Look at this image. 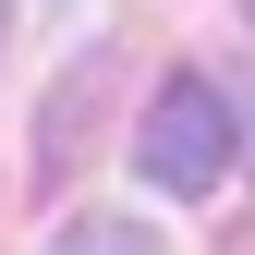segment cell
<instances>
[{
    "mask_svg": "<svg viewBox=\"0 0 255 255\" xmlns=\"http://www.w3.org/2000/svg\"><path fill=\"white\" fill-rule=\"evenodd\" d=\"M231 122H243V110L219 98L207 73H170V85L146 98V122H134V170L158 182V195H207L219 158H231Z\"/></svg>",
    "mask_w": 255,
    "mask_h": 255,
    "instance_id": "1",
    "label": "cell"
},
{
    "mask_svg": "<svg viewBox=\"0 0 255 255\" xmlns=\"http://www.w3.org/2000/svg\"><path fill=\"white\" fill-rule=\"evenodd\" d=\"M49 255H170V243H158L134 207H85V219H61V231H49Z\"/></svg>",
    "mask_w": 255,
    "mask_h": 255,
    "instance_id": "2",
    "label": "cell"
},
{
    "mask_svg": "<svg viewBox=\"0 0 255 255\" xmlns=\"http://www.w3.org/2000/svg\"><path fill=\"white\" fill-rule=\"evenodd\" d=\"M231 110H243V158H255V73H243V85H231Z\"/></svg>",
    "mask_w": 255,
    "mask_h": 255,
    "instance_id": "3",
    "label": "cell"
}]
</instances>
